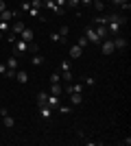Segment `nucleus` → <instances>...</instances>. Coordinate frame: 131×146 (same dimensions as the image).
Segmentation results:
<instances>
[{"label":"nucleus","mask_w":131,"mask_h":146,"mask_svg":"<svg viewBox=\"0 0 131 146\" xmlns=\"http://www.w3.org/2000/svg\"><path fill=\"white\" fill-rule=\"evenodd\" d=\"M98 46H100V52H103V55H112L114 50H116V48H114V42L109 39V37H105V39H103Z\"/></svg>","instance_id":"1"},{"label":"nucleus","mask_w":131,"mask_h":146,"mask_svg":"<svg viewBox=\"0 0 131 146\" xmlns=\"http://www.w3.org/2000/svg\"><path fill=\"white\" fill-rule=\"evenodd\" d=\"M44 7H46V9H50L55 15H63V13H66V9H63V7H57V5H55V0H44Z\"/></svg>","instance_id":"2"},{"label":"nucleus","mask_w":131,"mask_h":146,"mask_svg":"<svg viewBox=\"0 0 131 146\" xmlns=\"http://www.w3.org/2000/svg\"><path fill=\"white\" fill-rule=\"evenodd\" d=\"M85 37H87V42H90V44H100V42H103V39H100V37L96 35L94 26H90V29L85 31Z\"/></svg>","instance_id":"3"},{"label":"nucleus","mask_w":131,"mask_h":146,"mask_svg":"<svg viewBox=\"0 0 131 146\" xmlns=\"http://www.w3.org/2000/svg\"><path fill=\"white\" fill-rule=\"evenodd\" d=\"M7 68L9 70H20V57H15V55H11V57H7Z\"/></svg>","instance_id":"4"},{"label":"nucleus","mask_w":131,"mask_h":146,"mask_svg":"<svg viewBox=\"0 0 131 146\" xmlns=\"http://www.w3.org/2000/svg\"><path fill=\"white\" fill-rule=\"evenodd\" d=\"M112 42H114V48H116V50L127 48V39H125L122 35H114V39H112Z\"/></svg>","instance_id":"5"},{"label":"nucleus","mask_w":131,"mask_h":146,"mask_svg":"<svg viewBox=\"0 0 131 146\" xmlns=\"http://www.w3.org/2000/svg\"><path fill=\"white\" fill-rule=\"evenodd\" d=\"M59 96H55V94H50L48 92V98H46V107H50V109H57V107H59Z\"/></svg>","instance_id":"6"},{"label":"nucleus","mask_w":131,"mask_h":146,"mask_svg":"<svg viewBox=\"0 0 131 146\" xmlns=\"http://www.w3.org/2000/svg\"><path fill=\"white\" fill-rule=\"evenodd\" d=\"M24 29H26L24 22H22V20H15V22L11 24V29H9V31H11V33H15V35H20V33H22Z\"/></svg>","instance_id":"7"},{"label":"nucleus","mask_w":131,"mask_h":146,"mask_svg":"<svg viewBox=\"0 0 131 146\" xmlns=\"http://www.w3.org/2000/svg\"><path fill=\"white\" fill-rule=\"evenodd\" d=\"M15 79H18L20 83H22V85H26L31 76H29V72H26V70H18V72H15Z\"/></svg>","instance_id":"8"},{"label":"nucleus","mask_w":131,"mask_h":146,"mask_svg":"<svg viewBox=\"0 0 131 146\" xmlns=\"http://www.w3.org/2000/svg\"><path fill=\"white\" fill-rule=\"evenodd\" d=\"M53 111H55V109H50V107L42 105V107H39V116H42L44 120H50V118H53Z\"/></svg>","instance_id":"9"},{"label":"nucleus","mask_w":131,"mask_h":146,"mask_svg":"<svg viewBox=\"0 0 131 146\" xmlns=\"http://www.w3.org/2000/svg\"><path fill=\"white\" fill-rule=\"evenodd\" d=\"M81 55H83V48H81V46H76V44H74V46L70 48V59H79V57H81Z\"/></svg>","instance_id":"10"},{"label":"nucleus","mask_w":131,"mask_h":146,"mask_svg":"<svg viewBox=\"0 0 131 146\" xmlns=\"http://www.w3.org/2000/svg\"><path fill=\"white\" fill-rule=\"evenodd\" d=\"M50 94H55V96H61L63 94V87H61V83H50Z\"/></svg>","instance_id":"11"},{"label":"nucleus","mask_w":131,"mask_h":146,"mask_svg":"<svg viewBox=\"0 0 131 146\" xmlns=\"http://www.w3.org/2000/svg\"><path fill=\"white\" fill-rule=\"evenodd\" d=\"M70 103H72V105H81V103H83V94L72 92V94H70Z\"/></svg>","instance_id":"12"},{"label":"nucleus","mask_w":131,"mask_h":146,"mask_svg":"<svg viewBox=\"0 0 131 146\" xmlns=\"http://www.w3.org/2000/svg\"><path fill=\"white\" fill-rule=\"evenodd\" d=\"M33 37H35V35H33L31 29H24L22 33H20V39H24V42H33Z\"/></svg>","instance_id":"13"},{"label":"nucleus","mask_w":131,"mask_h":146,"mask_svg":"<svg viewBox=\"0 0 131 146\" xmlns=\"http://www.w3.org/2000/svg\"><path fill=\"white\" fill-rule=\"evenodd\" d=\"M61 81L63 83H72V70H63L61 72Z\"/></svg>","instance_id":"14"},{"label":"nucleus","mask_w":131,"mask_h":146,"mask_svg":"<svg viewBox=\"0 0 131 146\" xmlns=\"http://www.w3.org/2000/svg\"><path fill=\"white\" fill-rule=\"evenodd\" d=\"M2 124H5L7 129H11L13 124H15V120H13V118L9 116V113H7V116H2Z\"/></svg>","instance_id":"15"},{"label":"nucleus","mask_w":131,"mask_h":146,"mask_svg":"<svg viewBox=\"0 0 131 146\" xmlns=\"http://www.w3.org/2000/svg\"><path fill=\"white\" fill-rule=\"evenodd\" d=\"M46 98H48V92H39V94H37V105H39V107L46 105Z\"/></svg>","instance_id":"16"},{"label":"nucleus","mask_w":131,"mask_h":146,"mask_svg":"<svg viewBox=\"0 0 131 146\" xmlns=\"http://www.w3.org/2000/svg\"><path fill=\"white\" fill-rule=\"evenodd\" d=\"M57 111H59L61 116H68L70 111H72V107H68V105H59V107H57Z\"/></svg>","instance_id":"17"},{"label":"nucleus","mask_w":131,"mask_h":146,"mask_svg":"<svg viewBox=\"0 0 131 146\" xmlns=\"http://www.w3.org/2000/svg\"><path fill=\"white\" fill-rule=\"evenodd\" d=\"M50 42H55V44H61V42H66L59 33H50Z\"/></svg>","instance_id":"18"},{"label":"nucleus","mask_w":131,"mask_h":146,"mask_svg":"<svg viewBox=\"0 0 131 146\" xmlns=\"http://www.w3.org/2000/svg\"><path fill=\"white\" fill-rule=\"evenodd\" d=\"M9 29H11V24L7 20H0V33H9Z\"/></svg>","instance_id":"19"},{"label":"nucleus","mask_w":131,"mask_h":146,"mask_svg":"<svg viewBox=\"0 0 131 146\" xmlns=\"http://www.w3.org/2000/svg\"><path fill=\"white\" fill-rule=\"evenodd\" d=\"M33 9H44V0H29Z\"/></svg>","instance_id":"20"},{"label":"nucleus","mask_w":131,"mask_h":146,"mask_svg":"<svg viewBox=\"0 0 131 146\" xmlns=\"http://www.w3.org/2000/svg\"><path fill=\"white\" fill-rule=\"evenodd\" d=\"M63 70H72V61H70V59L61 61V72H63Z\"/></svg>","instance_id":"21"},{"label":"nucleus","mask_w":131,"mask_h":146,"mask_svg":"<svg viewBox=\"0 0 131 146\" xmlns=\"http://www.w3.org/2000/svg\"><path fill=\"white\" fill-rule=\"evenodd\" d=\"M87 44H90V42H87V37L83 35V37H79V42H76V46H81V48L85 50V48H87Z\"/></svg>","instance_id":"22"},{"label":"nucleus","mask_w":131,"mask_h":146,"mask_svg":"<svg viewBox=\"0 0 131 146\" xmlns=\"http://www.w3.org/2000/svg\"><path fill=\"white\" fill-rule=\"evenodd\" d=\"M33 66H42V63H44V57L42 55H33Z\"/></svg>","instance_id":"23"},{"label":"nucleus","mask_w":131,"mask_h":146,"mask_svg":"<svg viewBox=\"0 0 131 146\" xmlns=\"http://www.w3.org/2000/svg\"><path fill=\"white\" fill-rule=\"evenodd\" d=\"M50 83H61V74L53 72V74H50Z\"/></svg>","instance_id":"24"},{"label":"nucleus","mask_w":131,"mask_h":146,"mask_svg":"<svg viewBox=\"0 0 131 146\" xmlns=\"http://www.w3.org/2000/svg\"><path fill=\"white\" fill-rule=\"evenodd\" d=\"M79 5H81V0H66V7H70V9H76Z\"/></svg>","instance_id":"25"},{"label":"nucleus","mask_w":131,"mask_h":146,"mask_svg":"<svg viewBox=\"0 0 131 146\" xmlns=\"http://www.w3.org/2000/svg\"><path fill=\"white\" fill-rule=\"evenodd\" d=\"M83 83H85V85H90V87H92V85H94V83H96V79H94L92 74H87L85 79H83Z\"/></svg>","instance_id":"26"},{"label":"nucleus","mask_w":131,"mask_h":146,"mask_svg":"<svg viewBox=\"0 0 131 146\" xmlns=\"http://www.w3.org/2000/svg\"><path fill=\"white\" fill-rule=\"evenodd\" d=\"M68 33H70V26H66V24H63L61 29H59V35H61L63 39H66V37H68Z\"/></svg>","instance_id":"27"},{"label":"nucleus","mask_w":131,"mask_h":146,"mask_svg":"<svg viewBox=\"0 0 131 146\" xmlns=\"http://www.w3.org/2000/svg\"><path fill=\"white\" fill-rule=\"evenodd\" d=\"M94 9H96V11H103V9H105V0H96V2H94Z\"/></svg>","instance_id":"28"},{"label":"nucleus","mask_w":131,"mask_h":146,"mask_svg":"<svg viewBox=\"0 0 131 146\" xmlns=\"http://www.w3.org/2000/svg\"><path fill=\"white\" fill-rule=\"evenodd\" d=\"M15 39H18V35L9 31V33H7V42H9V44H15Z\"/></svg>","instance_id":"29"},{"label":"nucleus","mask_w":131,"mask_h":146,"mask_svg":"<svg viewBox=\"0 0 131 146\" xmlns=\"http://www.w3.org/2000/svg\"><path fill=\"white\" fill-rule=\"evenodd\" d=\"M15 72H18V70H9V68H7L5 76H7V79H15Z\"/></svg>","instance_id":"30"},{"label":"nucleus","mask_w":131,"mask_h":146,"mask_svg":"<svg viewBox=\"0 0 131 146\" xmlns=\"http://www.w3.org/2000/svg\"><path fill=\"white\" fill-rule=\"evenodd\" d=\"M26 13H29L31 18H37V15H39V9H33V7H31V9H29Z\"/></svg>","instance_id":"31"},{"label":"nucleus","mask_w":131,"mask_h":146,"mask_svg":"<svg viewBox=\"0 0 131 146\" xmlns=\"http://www.w3.org/2000/svg\"><path fill=\"white\" fill-rule=\"evenodd\" d=\"M20 9H22V11H29V9H31V2H22V7H20Z\"/></svg>","instance_id":"32"},{"label":"nucleus","mask_w":131,"mask_h":146,"mask_svg":"<svg viewBox=\"0 0 131 146\" xmlns=\"http://www.w3.org/2000/svg\"><path fill=\"white\" fill-rule=\"evenodd\" d=\"M125 2H129V0H112V5H118V7L125 5Z\"/></svg>","instance_id":"33"},{"label":"nucleus","mask_w":131,"mask_h":146,"mask_svg":"<svg viewBox=\"0 0 131 146\" xmlns=\"http://www.w3.org/2000/svg\"><path fill=\"white\" fill-rule=\"evenodd\" d=\"M55 5H57V7H63V9H66V0H55Z\"/></svg>","instance_id":"34"},{"label":"nucleus","mask_w":131,"mask_h":146,"mask_svg":"<svg viewBox=\"0 0 131 146\" xmlns=\"http://www.w3.org/2000/svg\"><path fill=\"white\" fill-rule=\"evenodd\" d=\"M7 72V63H0V74H5Z\"/></svg>","instance_id":"35"},{"label":"nucleus","mask_w":131,"mask_h":146,"mask_svg":"<svg viewBox=\"0 0 131 146\" xmlns=\"http://www.w3.org/2000/svg\"><path fill=\"white\" fill-rule=\"evenodd\" d=\"M81 5L83 7H92V0H81Z\"/></svg>","instance_id":"36"},{"label":"nucleus","mask_w":131,"mask_h":146,"mask_svg":"<svg viewBox=\"0 0 131 146\" xmlns=\"http://www.w3.org/2000/svg\"><path fill=\"white\" fill-rule=\"evenodd\" d=\"M5 9H7V5H5V0H0V13L5 11Z\"/></svg>","instance_id":"37"},{"label":"nucleus","mask_w":131,"mask_h":146,"mask_svg":"<svg viewBox=\"0 0 131 146\" xmlns=\"http://www.w3.org/2000/svg\"><path fill=\"white\" fill-rule=\"evenodd\" d=\"M107 2H109V5H112V0H107Z\"/></svg>","instance_id":"38"},{"label":"nucleus","mask_w":131,"mask_h":146,"mask_svg":"<svg viewBox=\"0 0 131 146\" xmlns=\"http://www.w3.org/2000/svg\"><path fill=\"white\" fill-rule=\"evenodd\" d=\"M0 20H2V15H0Z\"/></svg>","instance_id":"39"},{"label":"nucleus","mask_w":131,"mask_h":146,"mask_svg":"<svg viewBox=\"0 0 131 146\" xmlns=\"http://www.w3.org/2000/svg\"><path fill=\"white\" fill-rule=\"evenodd\" d=\"M92 2H96V0H92Z\"/></svg>","instance_id":"40"},{"label":"nucleus","mask_w":131,"mask_h":146,"mask_svg":"<svg viewBox=\"0 0 131 146\" xmlns=\"http://www.w3.org/2000/svg\"><path fill=\"white\" fill-rule=\"evenodd\" d=\"M0 37H2V33H0Z\"/></svg>","instance_id":"41"}]
</instances>
